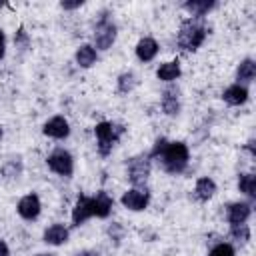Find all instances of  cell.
<instances>
[{"label":"cell","instance_id":"6da1fadb","mask_svg":"<svg viewBox=\"0 0 256 256\" xmlns=\"http://www.w3.org/2000/svg\"><path fill=\"white\" fill-rule=\"evenodd\" d=\"M162 162V168L170 174H178L188 166V146L184 142H166V146L162 148V152L156 156Z\"/></svg>","mask_w":256,"mask_h":256},{"label":"cell","instance_id":"7a4b0ae2","mask_svg":"<svg viewBox=\"0 0 256 256\" xmlns=\"http://www.w3.org/2000/svg\"><path fill=\"white\" fill-rule=\"evenodd\" d=\"M206 26L198 22V18H188L182 22L180 26V32H178V46L182 50H188V52H194L204 40H206Z\"/></svg>","mask_w":256,"mask_h":256},{"label":"cell","instance_id":"3957f363","mask_svg":"<svg viewBox=\"0 0 256 256\" xmlns=\"http://www.w3.org/2000/svg\"><path fill=\"white\" fill-rule=\"evenodd\" d=\"M94 134H96V140H98V152L102 156H106V154L112 152L114 144L124 134V128L116 122H98L94 126Z\"/></svg>","mask_w":256,"mask_h":256},{"label":"cell","instance_id":"277c9868","mask_svg":"<svg viewBox=\"0 0 256 256\" xmlns=\"http://www.w3.org/2000/svg\"><path fill=\"white\" fill-rule=\"evenodd\" d=\"M128 180L134 186H144L150 176V154H138L128 160Z\"/></svg>","mask_w":256,"mask_h":256},{"label":"cell","instance_id":"5b68a950","mask_svg":"<svg viewBox=\"0 0 256 256\" xmlns=\"http://www.w3.org/2000/svg\"><path fill=\"white\" fill-rule=\"evenodd\" d=\"M116 40V24L108 20L106 16L100 18V22L94 28V44L98 50H108Z\"/></svg>","mask_w":256,"mask_h":256},{"label":"cell","instance_id":"8992f818","mask_svg":"<svg viewBox=\"0 0 256 256\" xmlns=\"http://www.w3.org/2000/svg\"><path fill=\"white\" fill-rule=\"evenodd\" d=\"M46 164H48V168H50L52 172H56L58 176H72V172H74V158H72V154L66 152V150H54V152L48 156Z\"/></svg>","mask_w":256,"mask_h":256},{"label":"cell","instance_id":"52a82bcc","mask_svg":"<svg viewBox=\"0 0 256 256\" xmlns=\"http://www.w3.org/2000/svg\"><path fill=\"white\" fill-rule=\"evenodd\" d=\"M148 200H150V194L146 190H142V188H130V190H126L122 194V200L120 202H122L124 208L132 210V212H140V210H144L148 206Z\"/></svg>","mask_w":256,"mask_h":256},{"label":"cell","instance_id":"ba28073f","mask_svg":"<svg viewBox=\"0 0 256 256\" xmlns=\"http://www.w3.org/2000/svg\"><path fill=\"white\" fill-rule=\"evenodd\" d=\"M18 214L24 218V220H34L38 218L40 210H42V204H40V198L36 194H26L18 200V206H16Z\"/></svg>","mask_w":256,"mask_h":256},{"label":"cell","instance_id":"9c48e42d","mask_svg":"<svg viewBox=\"0 0 256 256\" xmlns=\"http://www.w3.org/2000/svg\"><path fill=\"white\" fill-rule=\"evenodd\" d=\"M42 132L46 136H50V138H58L60 140V138H66L70 134V124H68V120L64 116H52L50 120L44 122Z\"/></svg>","mask_w":256,"mask_h":256},{"label":"cell","instance_id":"30bf717a","mask_svg":"<svg viewBox=\"0 0 256 256\" xmlns=\"http://www.w3.org/2000/svg\"><path fill=\"white\" fill-rule=\"evenodd\" d=\"M94 216V210H92V198L88 196H78L74 208H72V224L74 226H80L84 224L88 218Z\"/></svg>","mask_w":256,"mask_h":256},{"label":"cell","instance_id":"8fae6325","mask_svg":"<svg viewBox=\"0 0 256 256\" xmlns=\"http://www.w3.org/2000/svg\"><path fill=\"white\" fill-rule=\"evenodd\" d=\"M250 212H252V208L248 202H232L226 210V218L232 226L234 224H246V220L250 218Z\"/></svg>","mask_w":256,"mask_h":256},{"label":"cell","instance_id":"7c38bea8","mask_svg":"<svg viewBox=\"0 0 256 256\" xmlns=\"http://www.w3.org/2000/svg\"><path fill=\"white\" fill-rule=\"evenodd\" d=\"M156 54H158V42L154 38L144 36V38L138 40V44H136V56H138L140 62H150V60H154Z\"/></svg>","mask_w":256,"mask_h":256},{"label":"cell","instance_id":"4fadbf2b","mask_svg":"<svg viewBox=\"0 0 256 256\" xmlns=\"http://www.w3.org/2000/svg\"><path fill=\"white\" fill-rule=\"evenodd\" d=\"M112 206H114V200L110 198L108 192L100 190L94 198H92V210H94V216L98 218H106L110 212H112Z\"/></svg>","mask_w":256,"mask_h":256},{"label":"cell","instance_id":"5bb4252c","mask_svg":"<svg viewBox=\"0 0 256 256\" xmlns=\"http://www.w3.org/2000/svg\"><path fill=\"white\" fill-rule=\"evenodd\" d=\"M68 228L64 226V224H52V226H48L46 230H44V242L46 244H52V246H60V244H64V242H68Z\"/></svg>","mask_w":256,"mask_h":256},{"label":"cell","instance_id":"9a60e30c","mask_svg":"<svg viewBox=\"0 0 256 256\" xmlns=\"http://www.w3.org/2000/svg\"><path fill=\"white\" fill-rule=\"evenodd\" d=\"M222 98H224V102L230 104V106H240V104H244V102L248 100V90H246V86H242V84H232V86H228V88L224 90Z\"/></svg>","mask_w":256,"mask_h":256},{"label":"cell","instance_id":"2e32d148","mask_svg":"<svg viewBox=\"0 0 256 256\" xmlns=\"http://www.w3.org/2000/svg\"><path fill=\"white\" fill-rule=\"evenodd\" d=\"M214 194H216V182H214L212 178L204 176V178H198V180H196V186H194V196H196L198 200L206 202V200H210Z\"/></svg>","mask_w":256,"mask_h":256},{"label":"cell","instance_id":"e0dca14e","mask_svg":"<svg viewBox=\"0 0 256 256\" xmlns=\"http://www.w3.org/2000/svg\"><path fill=\"white\" fill-rule=\"evenodd\" d=\"M214 6H216V2H212V0H190V2H184V10H186L192 18H202V16H206Z\"/></svg>","mask_w":256,"mask_h":256},{"label":"cell","instance_id":"ac0fdd59","mask_svg":"<svg viewBox=\"0 0 256 256\" xmlns=\"http://www.w3.org/2000/svg\"><path fill=\"white\" fill-rule=\"evenodd\" d=\"M76 64L80 66V68H90V66H94V62H96V58H98V52H96V48L94 46H90V44H82L78 50H76Z\"/></svg>","mask_w":256,"mask_h":256},{"label":"cell","instance_id":"d6986e66","mask_svg":"<svg viewBox=\"0 0 256 256\" xmlns=\"http://www.w3.org/2000/svg\"><path fill=\"white\" fill-rule=\"evenodd\" d=\"M156 76H158V80H162V82H172V80H176V78L180 76V64H178V60H168V62L160 64L158 70H156Z\"/></svg>","mask_w":256,"mask_h":256},{"label":"cell","instance_id":"ffe728a7","mask_svg":"<svg viewBox=\"0 0 256 256\" xmlns=\"http://www.w3.org/2000/svg\"><path fill=\"white\" fill-rule=\"evenodd\" d=\"M162 110L168 114V116H174L180 112V98H178V90L174 88H168L164 90L162 94Z\"/></svg>","mask_w":256,"mask_h":256},{"label":"cell","instance_id":"44dd1931","mask_svg":"<svg viewBox=\"0 0 256 256\" xmlns=\"http://www.w3.org/2000/svg\"><path fill=\"white\" fill-rule=\"evenodd\" d=\"M254 76H256V64H254V60H252V58L242 60V62L238 64L236 78H238L240 82H252ZM240 82H238V84H240Z\"/></svg>","mask_w":256,"mask_h":256},{"label":"cell","instance_id":"7402d4cb","mask_svg":"<svg viewBox=\"0 0 256 256\" xmlns=\"http://www.w3.org/2000/svg\"><path fill=\"white\" fill-rule=\"evenodd\" d=\"M238 190L250 198L256 196V176L254 174H240L238 178Z\"/></svg>","mask_w":256,"mask_h":256},{"label":"cell","instance_id":"603a6c76","mask_svg":"<svg viewBox=\"0 0 256 256\" xmlns=\"http://www.w3.org/2000/svg\"><path fill=\"white\" fill-rule=\"evenodd\" d=\"M136 74L134 72H122L120 76H118V92H122V94H128V92H132L134 90V86H136Z\"/></svg>","mask_w":256,"mask_h":256},{"label":"cell","instance_id":"cb8c5ba5","mask_svg":"<svg viewBox=\"0 0 256 256\" xmlns=\"http://www.w3.org/2000/svg\"><path fill=\"white\" fill-rule=\"evenodd\" d=\"M230 238L234 242H238V244H246L250 240V228H248V224H234L230 228Z\"/></svg>","mask_w":256,"mask_h":256},{"label":"cell","instance_id":"d4e9b609","mask_svg":"<svg viewBox=\"0 0 256 256\" xmlns=\"http://www.w3.org/2000/svg\"><path fill=\"white\" fill-rule=\"evenodd\" d=\"M22 174V164L20 160H8L4 166H2V176L4 178H18Z\"/></svg>","mask_w":256,"mask_h":256},{"label":"cell","instance_id":"484cf974","mask_svg":"<svg viewBox=\"0 0 256 256\" xmlns=\"http://www.w3.org/2000/svg\"><path fill=\"white\" fill-rule=\"evenodd\" d=\"M210 256H234V248L226 242H220L210 250Z\"/></svg>","mask_w":256,"mask_h":256},{"label":"cell","instance_id":"4316f807","mask_svg":"<svg viewBox=\"0 0 256 256\" xmlns=\"http://www.w3.org/2000/svg\"><path fill=\"white\" fill-rule=\"evenodd\" d=\"M14 44L18 46V48H26L28 46V34L24 32V28H18V32H16V36H14Z\"/></svg>","mask_w":256,"mask_h":256},{"label":"cell","instance_id":"83f0119b","mask_svg":"<svg viewBox=\"0 0 256 256\" xmlns=\"http://www.w3.org/2000/svg\"><path fill=\"white\" fill-rule=\"evenodd\" d=\"M108 236L112 238V240H120V236H122V226L120 224H112V226H108Z\"/></svg>","mask_w":256,"mask_h":256},{"label":"cell","instance_id":"f1b7e54d","mask_svg":"<svg viewBox=\"0 0 256 256\" xmlns=\"http://www.w3.org/2000/svg\"><path fill=\"white\" fill-rule=\"evenodd\" d=\"M60 6L64 8V10H74V8H80L82 6V0H74V2H60Z\"/></svg>","mask_w":256,"mask_h":256},{"label":"cell","instance_id":"f546056e","mask_svg":"<svg viewBox=\"0 0 256 256\" xmlns=\"http://www.w3.org/2000/svg\"><path fill=\"white\" fill-rule=\"evenodd\" d=\"M4 52H6V36H4V32L0 30V60L4 58Z\"/></svg>","mask_w":256,"mask_h":256},{"label":"cell","instance_id":"4dcf8cb0","mask_svg":"<svg viewBox=\"0 0 256 256\" xmlns=\"http://www.w3.org/2000/svg\"><path fill=\"white\" fill-rule=\"evenodd\" d=\"M0 256H10V250H8V244L4 240H0Z\"/></svg>","mask_w":256,"mask_h":256},{"label":"cell","instance_id":"1f68e13d","mask_svg":"<svg viewBox=\"0 0 256 256\" xmlns=\"http://www.w3.org/2000/svg\"><path fill=\"white\" fill-rule=\"evenodd\" d=\"M76 256H98V252H94V250H82Z\"/></svg>","mask_w":256,"mask_h":256},{"label":"cell","instance_id":"d6a6232c","mask_svg":"<svg viewBox=\"0 0 256 256\" xmlns=\"http://www.w3.org/2000/svg\"><path fill=\"white\" fill-rule=\"evenodd\" d=\"M2 136H4V130H2V126H0V140H2Z\"/></svg>","mask_w":256,"mask_h":256},{"label":"cell","instance_id":"836d02e7","mask_svg":"<svg viewBox=\"0 0 256 256\" xmlns=\"http://www.w3.org/2000/svg\"><path fill=\"white\" fill-rule=\"evenodd\" d=\"M36 256H56V254H36Z\"/></svg>","mask_w":256,"mask_h":256},{"label":"cell","instance_id":"e575fe53","mask_svg":"<svg viewBox=\"0 0 256 256\" xmlns=\"http://www.w3.org/2000/svg\"><path fill=\"white\" fill-rule=\"evenodd\" d=\"M2 6H4V4H2V2H0V8H2Z\"/></svg>","mask_w":256,"mask_h":256}]
</instances>
